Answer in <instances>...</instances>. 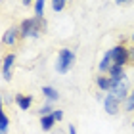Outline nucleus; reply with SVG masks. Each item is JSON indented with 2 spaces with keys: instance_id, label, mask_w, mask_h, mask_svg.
Returning <instances> with one entry per match:
<instances>
[{
  "instance_id": "nucleus-1",
  "label": "nucleus",
  "mask_w": 134,
  "mask_h": 134,
  "mask_svg": "<svg viewBox=\"0 0 134 134\" xmlns=\"http://www.w3.org/2000/svg\"><path fill=\"white\" fill-rule=\"evenodd\" d=\"M44 29H46V21L44 19H40V17H31V19H25L19 25V33H21V38H27V36L36 38Z\"/></svg>"
},
{
  "instance_id": "nucleus-2",
  "label": "nucleus",
  "mask_w": 134,
  "mask_h": 134,
  "mask_svg": "<svg viewBox=\"0 0 134 134\" xmlns=\"http://www.w3.org/2000/svg\"><path fill=\"white\" fill-rule=\"evenodd\" d=\"M73 63H75V52H71L69 48H63V50H59L58 65H56L58 73H67V71L73 67Z\"/></svg>"
},
{
  "instance_id": "nucleus-3",
  "label": "nucleus",
  "mask_w": 134,
  "mask_h": 134,
  "mask_svg": "<svg viewBox=\"0 0 134 134\" xmlns=\"http://www.w3.org/2000/svg\"><path fill=\"white\" fill-rule=\"evenodd\" d=\"M111 54H113V63L115 65H123L125 67L129 63V46L119 44V46H115L111 50Z\"/></svg>"
},
{
  "instance_id": "nucleus-4",
  "label": "nucleus",
  "mask_w": 134,
  "mask_h": 134,
  "mask_svg": "<svg viewBox=\"0 0 134 134\" xmlns=\"http://www.w3.org/2000/svg\"><path fill=\"white\" fill-rule=\"evenodd\" d=\"M119 107H121V100H117L113 94H107L105 100H103V109H105L109 115H117Z\"/></svg>"
},
{
  "instance_id": "nucleus-5",
  "label": "nucleus",
  "mask_w": 134,
  "mask_h": 134,
  "mask_svg": "<svg viewBox=\"0 0 134 134\" xmlns=\"http://www.w3.org/2000/svg\"><path fill=\"white\" fill-rule=\"evenodd\" d=\"M19 38H21L19 27H12V29H8V31L4 33L2 42H4V44H10V46H15L17 42H19Z\"/></svg>"
},
{
  "instance_id": "nucleus-6",
  "label": "nucleus",
  "mask_w": 134,
  "mask_h": 134,
  "mask_svg": "<svg viewBox=\"0 0 134 134\" xmlns=\"http://www.w3.org/2000/svg\"><path fill=\"white\" fill-rule=\"evenodd\" d=\"M126 90H129V86H126V81H121V82H115L109 92H111L117 100H125V98H129Z\"/></svg>"
},
{
  "instance_id": "nucleus-7",
  "label": "nucleus",
  "mask_w": 134,
  "mask_h": 134,
  "mask_svg": "<svg viewBox=\"0 0 134 134\" xmlns=\"http://www.w3.org/2000/svg\"><path fill=\"white\" fill-rule=\"evenodd\" d=\"M107 73H109V79L113 81V84H115V82H121V81H125V79H126L123 65H115V63H113L111 69H109Z\"/></svg>"
},
{
  "instance_id": "nucleus-8",
  "label": "nucleus",
  "mask_w": 134,
  "mask_h": 134,
  "mask_svg": "<svg viewBox=\"0 0 134 134\" xmlns=\"http://www.w3.org/2000/svg\"><path fill=\"white\" fill-rule=\"evenodd\" d=\"M15 103L19 105V109H25V111H27V109L33 105V98H31V96H21V94H17V96H15Z\"/></svg>"
},
{
  "instance_id": "nucleus-9",
  "label": "nucleus",
  "mask_w": 134,
  "mask_h": 134,
  "mask_svg": "<svg viewBox=\"0 0 134 134\" xmlns=\"http://www.w3.org/2000/svg\"><path fill=\"white\" fill-rule=\"evenodd\" d=\"M14 62H15V54H8L4 58V63H2V75H10V69L14 67Z\"/></svg>"
},
{
  "instance_id": "nucleus-10",
  "label": "nucleus",
  "mask_w": 134,
  "mask_h": 134,
  "mask_svg": "<svg viewBox=\"0 0 134 134\" xmlns=\"http://www.w3.org/2000/svg\"><path fill=\"white\" fill-rule=\"evenodd\" d=\"M111 65H113V54H111V50H109V52H105V56H103L102 63H100V71H109Z\"/></svg>"
},
{
  "instance_id": "nucleus-11",
  "label": "nucleus",
  "mask_w": 134,
  "mask_h": 134,
  "mask_svg": "<svg viewBox=\"0 0 134 134\" xmlns=\"http://www.w3.org/2000/svg\"><path fill=\"white\" fill-rule=\"evenodd\" d=\"M98 86H100V90H103V92H109L111 90V86H113V81L109 77H98Z\"/></svg>"
},
{
  "instance_id": "nucleus-12",
  "label": "nucleus",
  "mask_w": 134,
  "mask_h": 134,
  "mask_svg": "<svg viewBox=\"0 0 134 134\" xmlns=\"http://www.w3.org/2000/svg\"><path fill=\"white\" fill-rule=\"evenodd\" d=\"M42 94H44V98H48L50 102L59 100V92L56 88H52V86H44V88H42Z\"/></svg>"
},
{
  "instance_id": "nucleus-13",
  "label": "nucleus",
  "mask_w": 134,
  "mask_h": 134,
  "mask_svg": "<svg viewBox=\"0 0 134 134\" xmlns=\"http://www.w3.org/2000/svg\"><path fill=\"white\" fill-rule=\"evenodd\" d=\"M54 123H56V119H54V115H46V117H42L40 119V126H42V130H50Z\"/></svg>"
},
{
  "instance_id": "nucleus-14",
  "label": "nucleus",
  "mask_w": 134,
  "mask_h": 134,
  "mask_svg": "<svg viewBox=\"0 0 134 134\" xmlns=\"http://www.w3.org/2000/svg\"><path fill=\"white\" fill-rule=\"evenodd\" d=\"M35 17H44V0H36L35 2Z\"/></svg>"
},
{
  "instance_id": "nucleus-15",
  "label": "nucleus",
  "mask_w": 134,
  "mask_h": 134,
  "mask_svg": "<svg viewBox=\"0 0 134 134\" xmlns=\"http://www.w3.org/2000/svg\"><path fill=\"white\" fill-rule=\"evenodd\" d=\"M8 125H10V121H8V117H6V113L0 111V134H6Z\"/></svg>"
},
{
  "instance_id": "nucleus-16",
  "label": "nucleus",
  "mask_w": 134,
  "mask_h": 134,
  "mask_svg": "<svg viewBox=\"0 0 134 134\" xmlns=\"http://www.w3.org/2000/svg\"><path fill=\"white\" fill-rule=\"evenodd\" d=\"M125 111H134V92H130L129 94V98H126V102H125Z\"/></svg>"
},
{
  "instance_id": "nucleus-17",
  "label": "nucleus",
  "mask_w": 134,
  "mask_h": 134,
  "mask_svg": "<svg viewBox=\"0 0 134 134\" xmlns=\"http://www.w3.org/2000/svg\"><path fill=\"white\" fill-rule=\"evenodd\" d=\"M65 4H67V0H52V8L54 12H62L65 8Z\"/></svg>"
},
{
  "instance_id": "nucleus-18",
  "label": "nucleus",
  "mask_w": 134,
  "mask_h": 134,
  "mask_svg": "<svg viewBox=\"0 0 134 134\" xmlns=\"http://www.w3.org/2000/svg\"><path fill=\"white\" fill-rule=\"evenodd\" d=\"M38 113H40V117H46V115H52V113H54V109H52L50 105H42V107L38 109Z\"/></svg>"
},
{
  "instance_id": "nucleus-19",
  "label": "nucleus",
  "mask_w": 134,
  "mask_h": 134,
  "mask_svg": "<svg viewBox=\"0 0 134 134\" xmlns=\"http://www.w3.org/2000/svg\"><path fill=\"white\" fill-rule=\"evenodd\" d=\"M54 119H56V121H62L63 119V111H62V109H54Z\"/></svg>"
},
{
  "instance_id": "nucleus-20",
  "label": "nucleus",
  "mask_w": 134,
  "mask_h": 134,
  "mask_svg": "<svg viewBox=\"0 0 134 134\" xmlns=\"http://www.w3.org/2000/svg\"><path fill=\"white\" fill-rule=\"evenodd\" d=\"M129 63H130V65H134V46H130V48H129Z\"/></svg>"
},
{
  "instance_id": "nucleus-21",
  "label": "nucleus",
  "mask_w": 134,
  "mask_h": 134,
  "mask_svg": "<svg viewBox=\"0 0 134 134\" xmlns=\"http://www.w3.org/2000/svg\"><path fill=\"white\" fill-rule=\"evenodd\" d=\"M69 134H77V130H75V125H69Z\"/></svg>"
},
{
  "instance_id": "nucleus-22",
  "label": "nucleus",
  "mask_w": 134,
  "mask_h": 134,
  "mask_svg": "<svg viewBox=\"0 0 134 134\" xmlns=\"http://www.w3.org/2000/svg\"><path fill=\"white\" fill-rule=\"evenodd\" d=\"M21 2H23V6H29V4L33 2V0H21Z\"/></svg>"
},
{
  "instance_id": "nucleus-23",
  "label": "nucleus",
  "mask_w": 134,
  "mask_h": 134,
  "mask_svg": "<svg viewBox=\"0 0 134 134\" xmlns=\"http://www.w3.org/2000/svg\"><path fill=\"white\" fill-rule=\"evenodd\" d=\"M126 2H132V0H117V4H126Z\"/></svg>"
},
{
  "instance_id": "nucleus-24",
  "label": "nucleus",
  "mask_w": 134,
  "mask_h": 134,
  "mask_svg": "<svg viewBox=\"0 0 134 134\" xmlns=\"http://www.w3.org/2000/svg\"><path fill=\"white\" fill-rule=\"evenodd\" d=\"M132 40H134V35H132Z\"/></svg>"
},
{
  "instance_id": "nucleus-25",
  "label": "nucleus",
  "mask_w": 134,
  "mask_h": 134,
  "mask_svg": "<svg viewBox=\"0 0 134 134\" xmlns=\"http://www.w3.org/2000/svg\"><path fill=\"white\" fill-rule=\"evenodd\" d=\"M132 126H134V123H132Z\"/></svg>"
}]
</instances>
